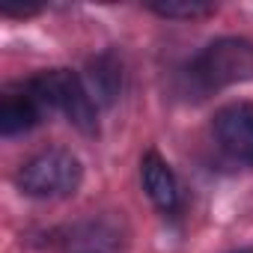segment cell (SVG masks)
<instances>
[{
	"instance_id": "obj_1",
	"label": "cell",
	"mask_w": 253,
	"mask_h": 253,
	"mask_svg": "<svg viewBox=\"0 0 253 253\" xmlns=\"http://www.w3.org/2000/svg\"><path fill=\"white\" fill-rule=\"evenodd\" d=\"M81 179H84V167L69 149H45L33 155L30 161H24V167L15 176L18 188L36 200L69 197L78 191Z\"/></svg>"
},
{
	"instance_id": "obj_2",
	"label": "cell",
	"mask_w": 253,
	"mask_h": 253,
	"mask_svg": "<svg viewBox=\"0 0 253 253\" xmlns=\"http://www.w3.org/2000/svg\"><path fill=\"white\" fill-rule=\"evenodd\" d=\"M30 84L48 113L60 110L84 134L95 131V101L89 98L84 78H78L69 69H48V72H39L36 78H30Z\"/></svg>"
},
{
	"instance_id": "obj_3",
	"label": "cell",
	"mask_w": 253,
	"mask_h": 253,
	"mask_svg": "<svg viewBox=\"0 0 253 253\" xmlns=\"http://www.w3.org/2000/svg\"><path fill=\"white\" fill-rule=\"evenodd\" d=\"M191 72L206 89H220L229 84L253 81V42L238 39V36L217 39L209 48H203Z\"/></svg>"
},
{
	"instance_id": "obj_4",
	"label": "cell",
	"mask_w": 253,
	"mask_h": 253,
	"mask_svg": "<svg viewBox=\"0 0 253 253\" xmlns=\"http://www.w3.org/2000/svg\"><path fill=\"white\" fill-rule=\"evenodd\" d=\"M211 134L217 146L244 164H253V101H232L211 119Z\"/></svg>"
},
{
	"instance_id": "obj_5",
	"label": "cell",
	"mask_w": 253,
	"mask_h": 253,
	"mask_svg": "<svg viewBox=\"0 0 253 253\" xmlns=\"http://www.w3.org/2000/svg\"><path fill=\"white\" fill-rule=\"evenodd\" d=\"M45 116H48V110H45V104L36 95L30 81L12 84V86L3 89V95H0V131H3L6 137L30 131L33 125H39Z\"/></svg>"
},
{
	"instance_id": "obj_6",
	"label": "cell",
	"mask_w": 253,
	"mask_h": 253,
	"mask_svg": "<svg viewBox=\"0 0 253 253\" xmlns=\"http://www.w3.org/2000/svg\"><path fill=\"white\" fill-rule=\"evenodd\" d=\"M140 179H143V188H146L149 200L161 211H176V206H179V185H176V176H173L170 164L158 152H146L143 155Z\"/></svg>"
},
{
	"instance_id": "obj_7",
	"label": "cell",
	"mask_w": 253,
	"mask_h": 253,
	"mask_svg": "<svg viewBox=\"0 0 253 253\" xmlns=\"http://www.w3.org/2000/svg\"><path fill=\"white\" fill-rule=\"evenodd\" d=\"M84 86L89 92V98L98 104H113L119 89H122V66L113 54H101L95 60L86 63L84 72Z\"/></svg>"
},
{
	"instance_id": "obj_8",
	"label": "cell",
	"mask_w": 253,
	"mask_h": 253,
	"mask_svg": "<svg viewBox=\"0 0 253 253\" xmlns=\"http://www.w3.org/2000/svg\"><path fill=\"white\" fill-rule=\"evenodd\" d=\"M66 244V253H116L119 247V232L107 223H81V226H72L69 235L63 238Z\"/></svg>"
},
{
	"instance_id": "obj_9",
	"label": "cell",
	"mask_w": 253,
	"mask_h": 253,
	"mask_svg": "<svg viewBox=\"0 0 253 253\" xmlns=\"http://www.w3.org/2000/svg\"><path fill=\"white\" fill-rule=\"evenodd\" d=\"M149 9L161 18H203L214 12V3H203V0H167V3H149Z\"/></svg>"
},
{
	"instance_id": "obj_10",
	"label": "cell",
	"mask_w": 253,
	"mask_h": 253,
	"mask_svg": "<svg viewBox=\"0 0 253 253\" xmlns=\"http://www.w3.org/2000/svg\"><path fill=\"white\" fill-rule=\"evenodd\" d=\"M235 253H253V250H235Z\"/></svg>"
}]
</instances>
